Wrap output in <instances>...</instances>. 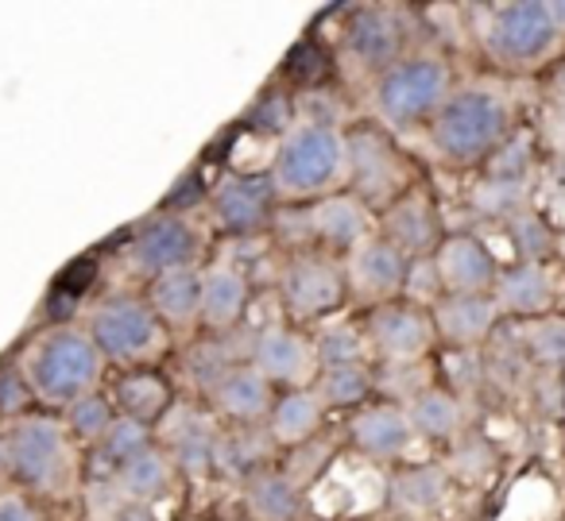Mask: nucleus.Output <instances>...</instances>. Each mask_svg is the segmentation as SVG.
Segmentation results:
<instances>
[{
    "label": "nucleus",
    "mask_w": 565,
    "mask_h": 521,
    "mask_svg": "<svg viewBox=\"0 0 565 521\" xmlns=\"http://www.w3.org/2000/svg\"><path fill=\"white\" fill-rule=\"evenodd\" d=\"M349 436L372 459H399L415 444V428L403 405H364L349 425Z\"/></svg>",
    "instance_id": "21"
},
{
    "label": "nucleus",
    "mask_w": 565,
    "mask_h": 521,
    "mask_svg": "<svg viewBox=\"0 0 565 521\" xmlns=\"http://www.w3.org/2000/svg\"><path fill=\"white\" fill-rule=\"evenodd\" d=\"M248 363L256 367L271 387H287V390H307V382L318 375L315 344L287 325L259 328V333L252 336Z\"/></svg>",
    "instance_id": "12"
},
{
    "label": "nucleus",
    "mask_w": 565,
    "mask_h": 521,
    "mask_svg": "<svg viewBox=\"0 0 565 521\" xmlns=\"http://www.w3.org/2000/svg\"><path fill=\"white\" fill-rule=\"evenodd\" d=\"M349 294L345 267L326 251H295L279 271V297L299 321H322L341 310Z\"/></svg>",
    "instance_id": "8"
},
{
    "label": "nucleus",
    "mask_w": 565,
    "mask_h": 521,
    "mask_svg": "<svg viewBox=\"0 0 565 521\" xmlns=\"http://www.w3.org/2000/svg\"><path fill=\"white\" fill-rule=\"evenodd\" d=\"M171 475H174V467H171V459H167V452L148 448V452H140V456L128 459V464H120L117 471H113V482H117V490L128 498V502L151 506L159 495H167Z\"/></svg>",
    "instance_id": "30"
},
{
    "label": "nucleus",
    "mask_w": 565,
    "mask_h": 521,
    "mask_svg": "<svg viewBox=\"0 0 565 521\" xmlns=\"http://www.w3.org/2000/svg\"><path fill=\"white\" fill-rule=\"evenodd\" d=\"M148 305L163 328H194L202 325V271H167L151 279Z\"/></svg>",
    "instance_id": "23"
},
{
    "label": "nucleus",
    "mask_w": 565,
    "mask_h": 521,
    "mask_svg": "<svg viewBox=\"0 0 565 521\" xmlns=\"http://www.w3.org/2000/svg\"><path fill=\"white\" fill-rule=\"evenodd\" d=\"M546 9H550V20H554L557 35H565V0H550Z\"/></svg>",
    "instance_id": "48"
},
{
    "label": "nucleus",
    "mask_w": 565,
    "mask_h": 521,
    "mask_svg": "<svg viewBox=\"0 0 565 521\" xmlns=\"http://www.w3.org/2000/svg\"><path fill=\"white\" fill-rule=\"evenodd\" d=\"M271 436H259V428L241 425V428H225L217 433V444H213V471H221L225 479H244L264 471L267 448H271Z\"/></svg>",
    "instance_id": "28"
},
{
    "label": "nucleus",
    "mask_w": 565,
    "mask_h": 521,
    "mask_svg": "<svg viewBox=\"0 0 565 521\" xmlns=\"http://www.w3.org/2000/svg\"><path fill=\"white\" fill-rule=\"evenodd\" d=\"M523 348H526V356H531L534 363L550 367V371H562V367H565V317L546 313V317L526 321Z\"/></svg>",
    "instance_id": "38"
},
{
    "label": "nucleus",
    "mask_w": 565,
    "mask_h": 521,
    "mask_svg": "<svg viewBox=\"0 0 565 521\" xmlns=\"http://www.w3.org/2000/svg\"><path fill=\"white\" fill-rule=\"evenodd\" d=\"M322 413L326 405L318 402L315 390H287L282 398H275L271 413H267V436L275 444H302L322 428Z\"/></svg>",
    "instance_id": "26"
},
{
    "label": "nucleus",
    "mask_w": 565,
    "mask_h": 521,
    "mask_svg": "<svg viewBox=\"0 0 565 521\" xmlns=\"http://www.w3.org/2000/svg\"><path fill=\"white\" fill-rule=\"evenodd\" d=\"M345 51L361 70L380 78L407 58V28L392 9H356L345 24Z\"/></svg>",
    "instance_id": "13"
},
{
    "label": "nucleus",
    "mask_w": 565,
    "mask_h": 521,
    "mask_svg": "<svg viewBox=\"0 0 565 521\" xmlns=\"http://www.w3.org/2000/svg\"><path fill=\"white\" fill-rule=\"evenodd\" d=\"M407 421L415 428V436L423 441H454L461 433V402H457L449 390L438 387H423L415 398L407 402Z\"/></svg>",
    "instance_id": "29"
},
{
    "label": "nucleus",
    "mask_w": 565,
    "mask_h": 521,
    "mask_svg": "<svg viewBox=\"0 0 565 521\" xmlns=\"http://www.w3.org/2000/svg\"><path fill=\"white\" fill-rule=\"evenodd\" d=\"M66 428L47 413H28L9 436V467L20 482L35 490H58L66 475Z\"/></svg>",
    "instance_id": "9"
},
{
    "label": "nucleus",
    "mask_w": 565,
    "mask_h": 521,
    "mask_svg": "<svg viewBox=\"0 0 565 521\" xmlns=\"http://www.w3.org/2000/svg\"><path fill=\"white\" fill-rule=\"evenodd\" d=\"M372 220H369V205L356 194H326L318 197L307 209V236H310V251L326 248V251H353L369 240Z\"/></svg>",
    "instance_id": "16"
},
{
    "label": "nucleus",
    "mask_w": 565,
    "mask_h": 521,
    "mask_svg": "<svg viewBox=\"0 0 565 521\" xmlns=\"http://www.w3.org/2000/svg\"><path fill=\"white\" fill-rule=\"evenodd\" d=\"M511 105L503 94L488 86L454 89L449 101L434 112L430 140L438 155L454 166L488 163L495 148L511 135Z\"/></svg>",
    "instance_id": "2"
},
{
    "label": "nucleus",
    "mask_w": 565,
    "mask_h": 521,
    "mask_svg": "<svg viewBox=\"0 0 565 521\" xmlns=\"http://www.w3.org/2000/svg\"><path fill=\"white\" fill-rule=\"evenodd\" d=\"M495 317L500 310H495L492 294H446L430 305L434 336H441L454 348H477L492 333Z\"/></svg>",
    "instance_id": "19"
},
{
    "label": "nucleus",
    "mask_w": 565,
    "mask_h": 521,
    "mask_svg": "<svg viewBox=\"0 0 565 521\" xmlns=\"http://www.w3.org/2000/svg\"><path fill=\"white\" fill-rule=\"evenodd\" d=\"M503 232H508V243L519 256V263L542 267L550 256H557V232L550 228V220L542 217L534 205H526L523 213H515V217L503 225Z\"/></svg>",
    "instance_id": "34"
},
{
    "label": "nucleus",
    "mask_w": 565,
    "mask_h": 521,
    "mask_svg": "<svg viewBox=\"0 0 565 521\" xmlns=\"http://www.w3.org/2000/svg\"><path fill=\"white\" fill-rule=\"evenodd\" d=\"M244 502L256 521H299L302 518V490L291 475L264 467L244 482Z\"/></svg>",
    "instance_id": "27"
},
{
    "label": "nucleus",
    "mask_w": 565,
    "mask_h": 521,
    "mask_svg": "<svg viewBox=\"0 0 565 521\" xmlns=\"http://www.w3.org/2000/svg\"><path fill=\"white\" fill-rule=\"evenodd\" d=\"M376 390V375L364 363H341V367H326L318 371V402L333 405V410H361L364 402Z\"/></svg>",
    "instance_id": "33"
},
{
    "label": "nucleus",
    "mask_w": 565,
    "mask_h": 521,
    "mask_svg": "<svg viewBox=\"0 0 565 521\" xmlns=\"http://www.w3.org/2000/svg\"><path fill=\"white\" fill-rule=\"evenodd\" d=\"M526 205H531V186H526V182L484 178V182H477L469 194V209L477 213L480 220H495V225H508Z\"/></svg>",
    "instance_id": "35"
},
{
    "label": "nucleus",
    "mask_w": 565,
    "mask_h": 521,
    "mask_svg": "<svg viewBox=\"0 0 565 521\" xmlns=\"http://www.w3.org/2000/svg\"><path fill=\"white\" fill-rule=\"evenodd\" d=\"M557 28L550 20L546 0H515V4H495L480 24V47L503 70H531L546 63L557 47Z\"/></svg>",
    "instance_id": "5"
},
{
    "label": "nucleus",
    "mask_w": 565,
    "mask_h": 521,
    "mask_svg": "<svg viewBox=\"0 0 565 521\" xmlns=\"http://www.w3.org/2000/svg\"><path fill=\"white\" fill-rule=\"evenodd\" d=\"M35 394L20 363H0V417H28Z\"/></svg>",
    "instance_id": "44"
},
{
    "label": "nucleus",
    "mask_w": 565,
    "mask_h": 521,
    "mask_svg": "<svg viewBox=\"0 0 565 521\" xmlns=\"http://www.w3.org/2000/svg\"><path fill=\"white\" fill-rule=\"evenodd\" d=\"M113 521H156V513H151V506L143 502H120V510L113 513Z\"/></svg>",
    "instance_id": "46"
},
{
    "label": "nucleus",
    "mask_w": 565,
    "mask_h": 521,
    "mask_svg": "<svg viewBox=\"0 0 565 521\" xmlns=\"http://www.w3.org/2000/svg\"><path fill=\"white\" fill-rule=\"evenodd\" d=\"M217 433L221 428L213 425L205 413L198 410H174L171 417V452H167V459H171L174 471L190 475V479H202V475L213 471V444H217Z\"/></svg>",
    "instance_id": "24"
},
{
    "label": "nucleus",
    "mask_w": 565,
    "mask_h": 521,
    "mask_svg": "<svg viewBox=\"0 0 565 521\" xmlns=\"http://www.w3.org/2000/svg\"><path fill=\"white\" fill-rule=\"evenodd\" d=\"M557 256L565 259V232H557Z\"/></svg>",
    "instance_id": "51"
},
{
    "label": "nucleus",
    "mask_w": 565,
    "mask_h": 521,
    "mask_svg": "<svg viewBox=\"0 0 565 521\" xmlns=\"http://www.w3.org/2000/svg\"><path fill=\"white\" fill-rule=\"evenodd\" d=\"M236 363H248V359L236 356V351L228 348V340L225 344L202 340L186 351V379H194V387L202 390V394H210V390L217 387V382L225 379Z\"/></svg>",
    "instance_id": "37"
},
{
    "label": "nucleus",
    "mask_w": 565,
    "mask_h": 521,
    "mask_svg": "<svg viewBox=\"0 0 565 521\" xmlns=\"http://www.w3.org/2000/svg\"><path fill=\"white\" fill-rule=\"evenodd\" d=\"M198 251H202V232L194 220L179 217V213H156L151 220H143L140 232L128 243V259L148 279H159L167 271H186L194 267Z\"/></svg>",
    "instance_id": "10"
},
{
    "label": "nucleus",
    "mask_w": 565,
    "mask_h": 521,
    "mask_svg": "<svg viewBox=\"0 0 565 521\" xmlns=\"http://www.w3.org/2000/svg\"><path fill=\"white\" fill-rule=\"evenodd\" d=\"M345 182L361 202H387L407 194V163L380 128L361 124L345 132Z\"/></svg>",
    "instance_id": "7"
},
{
    "label": "nucleus",
    "mask_w": 565,
    "mask_h": 521,
    "mask_svg": "<svg viewBox=\"0 0 565 521\" xmlns=\"http://www.w3.org/2000/svg\"><path fill=\"white\" fill-rule=\"evenodd\" d=\"M550 89H554V97L562 101V109H565V58L557 63V70H554V82H550Z\"/></svg>",
    "instance_id": "49"
},
{
    "label": "nucleus",
    "mask_w": 565,
    "mask_h": 521,
    "mask_svg": "<svg viewBox=\"0 0 565 521\" xmlns=\"http://www.w3.org/2000/svg\"><path fill=\"white\" fill-rule=\"evenodd\" d=\"M407 263L411 259L399 248H392L384 236H369L361 248L349 251V263H345L349 294H356L361 302L372 305L395 302L403 294V282H407Z\"/></svg>",
    "instance_id": "14"
},
{
    "label": "nucleus",
    "mask_w": 565,
    "mask_h": 521,
    "mask_svg": "<svg viewBox=\"0 0 565 521\" xmlns=\"http://www.w3.org/2000/svg\"><path fill=\"white\" fill-rule=\"evenodd\" d=\"M550 178L565 189V151H554V155H550Z\"/></svg>",
    "instance_id": "47"
},
{
    "label": "nucleus",
    "mask_w": 565,
    "mask_h": 521,
    "mask_svg": "<svg viewBox=\"0 0 565 521\" xmlns=\"http://www.w3.org/2000/svg\"><path fill=\"white\" fill-rule=\"evenodd\" d=\"M488 178L495 182H531L534 171V135L526 128H511V135L488 155Z\"/></svg>",
    "instance_id": "36"
},
{
    "label": "nucleus",
    "mask_w": 565,
    "mask_h": 521,
    "mask_svg": "<svg viewBox=\"0 0 565 521\" xmlns=\"http://www.w3.org/2000/svg\"><path fill=\"white\" fill-rule=\"evenodd\" d=\"M299 521H318V518H299Z\"/></svg>",
    "instance_id": "52"
},
{
    "label": "nucleus",
    "mask_w": 565,
    "mask_h": 521,
    "mask_svg": "<svg viewBox=\"0 0 565 521\" xmlns=\"http://www.w3.org/2000/svg\"><path fill=\"white\" fill-rule=\"evenodd\" d=\"M364 336H369V348L384 363H418L434 344L430 310L395 297V302H384L372 310L369 333Z\"/></svg>",
    "instance_id": "11"
},
{
    "label": "nucleus",
    "mask_w": 565,
    "mask_h": 521,
    "mask_svg": "<svg viewBox=\"0 0 565 521\" xmlns=\"http://www.w3.org/2000/svg\"><path fill=\"white\" fill-rule=\"evenodd\" d=\"M446 490H449V479L438 464H418L392 479V502L399 506L403 513H430L446 502Z\"/></svg>",
    "instance_id": "32"
},
{
    "label": "nucleus",
    "mask_w": 565,
    "mask_h": 521,
    "mask_svg": "<svg viewBox=\"0 0 565 521\" xmlns=\"http://www.w3.org/2000/svg\"><path fill=\"white\" fill-rule=\"evenodd\" d=\"M364 356H369V336L353 325H330V328H322L315 340L318 371L341 367V363H364Z\"/></svg>",
    "instance_id": "39"
},
{
    "label": "nucleus",
    "mask_w": 565,
    "mask_h": 521,
    "mask_svg": "<svg viewBox=\"0 0 565 521\" xmlns=\"http://www.w3.org/2000/svg\"><path fill=\"white\" fill-rule=\"evenodd\" d=\"M492 302L500 313L511 317H546L550 305H554V282H550L546 267L539 263H515V267H500L492 286Z\"/></svg>",
    "instance_id": "20"
},
{
    "label": "nucleus",
    "mask_w": 565,
    "mask_h": 521,
    "mask_svg": "<svg viewBox=\"0 0 565 521\" xmlns=\"http://www.w3.org/2000/svg\"><path fill=\"white\" fill-rule=\"evenodd\" d=\"M148 448H151V425H143V421H136V417H120V413L109 425V433L102 436V444H97V452H102L113 471Z\"/></svg>",
    "instance_id": "40"
},
{
    "label": "nucleus",
    "mask_w": 565,
    "mask_h": 521,
    "mask_svg": "<svg viewBox=\"0 0 565 521\" xmlns=\"http://www.w3.org/2000/svg\"><path fill=\"white\" fill-rule=\"evenodd\" d=\"M89 340L113 363H148L163 348V325L143 297H109L89 317Z\"/></svg>",
    "instance_id": "6"
},
{
    "label": "nucleus",
    "mask_w": 565,
    "mask_h": 521,
    "mask_svg": "<svg viewBox=\"0 0 565 521\" xmlns=\"http://www.w3.org/2000/svg\"><path fill=\"white\" fill-rule=\"evenodd\" d=\"M384 240L392 243V248H399L407 259L438 256L441 217L430 197L418 194V189H407L403 197H395L384 213Z\"/></svg>",
    "instance_id": "17"
},
{
    "label": "nucleus",
    "mask_w": 565,
    "mask_h": 521,
    "mask_svg": "<svg viewBox=\"0 0 565 521\" xmlns=\"http://www.w3.org/2000/svg\"><path fill=\"white\" fill-rule=\"evenodd\" d=\"M275 194L295 202H318L326 194H338L345 178V132L330 124L299 120L291 132L275 143L271 166H267Z\"/></svg>",
    "instance_id": "3"
},
{
    "label": "nucleus",
    "mask_w": 565,
    "mask_h": 521,
    "mask_svg": "<svg viewBox=\"0 0 565 521\" xmlns=\"http://www.w3.org/2000/svg\"><path fill=\"white\" fill-rule=\"evenodd\" d=\"M434 259H438L446 294H492L500 267H495L492 251H488L477 236H469V232L446 236Z\"/></svg>",
    "instance_id": "18"
},
{
    "label": "nucleus",
    "mask_w": 565,
    "mask_h": 521,
    "mask_svg": "<svg viewBox=\"0 0 565 521\" xmlns=\"http://www.w3.org/2000/svg\"><path fill=\"white\" fill-rule=\"evenodd\" d=\"M441 297H446V286H441L438 259H434V256L411 259V263H407V282H403V302L430 310V305L441 302Z\"/></svg>",
    "instance_id": "42"
},
{
    "label": "nucleus",
    "mask_w": 565,
    "mask_h": 521,
    "mask_svg": "<svg viewBox=\"0 0 565 521\" xmlns=\"http://www.w3.org/2000/svg\"><path fill=\"white\" fill-rule=\"evenodd\" d=\"M117 410L120 417H136L143 425H151L156 417H163L167 405H171V387L159 379L156 371H128L117 379Z\"/></svg>",
    "instance_id": "31"
},
{
    "label": "nucleus",
    "mask_w": 565,
    "mask_h": 521,
    "mask_svg": "<svg viewBox=\"0 0 565 521\" xmlns=\"http://www.w3.org/2000/svg\"><path fill=\"white\" fill-rule=\"evenodd\" d=\"M275 186L267 174H233L210 194L213 217L225 232L252 236L264 232L275 217Z\"/></svg>",
    "instance_id": "15"
},
{
    "label": "nucleus",
    "mask_w": 565,
    "mask_h": 521,
    "mask_svg": "<svg viewBox=\"0 0 565 521\" xmlns=\"http://www.w3.org/2000/svg\"><path fill=\"white\" fill-rule=\"evenodd\" d=\"M248 313V279L236 267L202 271V325L210 333H233Z\"/></svg>",
    "instance_id": "25"
},
{
    "label": "nucleus",
    "mask_w": 565,
    "mask_h": 521,
    "mask_svg": "<svg viewBox=\"0 0 565 521\" xmlns=\"http://www.w3.org/2000/svg\"><path fill=\"white\" fill-rule=\"evenodd\" d=\"M252 124L264 128V132H275L282 140V135L299 124V101L287 94H267L264 101L252 109Z\"/></svg>",
    "instance_id": "43"
},
{
    "label": "nucleus",
    "mask_w": 565,
    "mask_h": 521,
    "mask_svg": "<svg viewBox=\"0 0 565 521\" xmlns=\"http://www.w3.org/2000/svg\"><path fill=\"white\" fill-rule=\"evenodd\" d=\"M449 94H454V70L438 55H407L372 82L376 117L392 128L430 124Z\"/></svg>",
    "instance_id": "4"
},
{
    "label": "nucleus",
    "mask_w": 565,
    "mask_h": 521,
    "mask_svg": "<svg viewBox=\"0 0 565 521\" xmlns=\"http://www.w3.org/2000/svg\"><path fill=\"white\" fill-rule=\"evenodd\" d=\"M102 363L105 359L94 348L89 333L58 325L35 336L32 348L20 359V371H24L35 402L51 405V410H66L78 398L94 394L97 379H102Z\"/></svg>",
    "instance_id": "1"
},
{
    "label": "nucleus",
    "mask_w": 565,
    "mask_h": 521,
    "mask_svg": "<svg viewBox=\"0 0 565 521\" xmlns=\"http://www.w3.org/2000/svg\"><path fill=\"white\" fill-rule=\"evenodd\" d=\"M210 402L217 413H225L236 425H252V421L267 417L275 405L271 382L256 371L252 363H236L217 387L210 390Z\"/></svg>",
    "instance_id": "22"
},
{
    "label": "nucleus",
    "mask_w": 565,
    "mask_h": 521,
    "mask_svg": "<svg viewBox=\"0 0 565 521\" xmlns=\"http://www.w3.org/2000/svg\"><path fill=\"white\" fill-rule=\"evenodd\" d=\"M554 151H565V109H562V117H557V124H554Z\"/></svg>",
    "instance_id": "50"
},
{
    "label": "nucleus",
    "mask_w": 565,
    "mask_h": 521,
    "mask_svg": "<svg viewBox=\"0 0 565 521\" xmlns=\"http://www.w3.org/2000/svg\"><path fill=\"white\" fill-rule=\"evenodd\" d=\"M0 521H40V518H35L32 506H28L24 498L4 495V498H0Z\"/></svg>",
    "instance_id": "45"
},
{
    "label": "nucleus",
    "mask_w": 565,
    "mask_h": 521,
    "mask_svg": "<svg viewBox=\"0 0 565 521\" xmlns=\"http://www.w3.org/2000/svg\"><path fill=\"white\" fill-rule=\"evenodd\" d=\"M113 421H117V413H113L109 398L97 394V390L66 405V425H71V433L86 444H102V436L109 433Z\"/></svg>",
    "instance_id": "41"
}]
</instances>
